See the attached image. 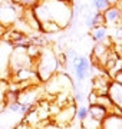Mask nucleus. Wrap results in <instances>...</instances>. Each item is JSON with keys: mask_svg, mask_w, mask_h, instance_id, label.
Masks as SVG:
<instances>
[{"mask_svg": "<svg viewBox=\"0 0 122 129\" xmlns=\"http://www.w3.org/2000/svg\"><path fill=\"white\" fill-rule=\"evenodd\" d=\"M7 86L9 83L6 80L0 79V112L6 108V92H7Z\"/></svg>", "mask_w": 122, "mask_h": 129, "instance_id": "10", "label": "nucleus"}, {"mask_svg": "<svg viewBox=\"0 0 122 129\" xmlns=\"http://www.w3.org/2000/svg\"><path fill=\"white\" fill-rule=\"evenodd\" d=\"M38 2H39V0H19V5H22L23 7H29V9H32Z\"/></svg>", "mask_w": 122, "mask_h": 129, "instance_id": "15", "label": "nucleus"}, {"mask_svg": "<svg viewBox=\"0 0 122 129\" xmlns=\"http://www.w3.org/2000/svg\"><path fill=\"white\" fill-rule=\"evenodd\" d=\"M75 72L76 80L78 82H83L85 79H88L89 76V69H90V62L86 56H78V59L71 64Z\"/></svg>", "mask_w": 122, "mask_h": 129, "instance_id": "4", "label": "nucleus"}, {"mask_svg": "<svg viewBox=\"0 0 122 129\" xmlns=\"http://www.w3.org/2000/svg\"><path fill=\"white\" fill-rule=\"evenodd\" d=\"M118 6H119V9H121V20H122V5L121 3H118Z\"/></svg>", "mask_w": 122, "mask_h": 129, "instance_id": "19", "label": "nucleus"}, {"mask_svg": "<svg viewBox=\"0 0 122 129\" xmlns=\"http://www.w3.org/2000/svg\"><path fill=\"white\" fill-rule=\"evenodd\" d=\"M102 128H118L122 129V115H116L112 112H108V115L105 116L101 122Z\"/></svg>", "mask_w": 122, "mask_h": 129, "instance_id": "8", "label": "nucleus"}, {"mask_svg": "<svg viewBox=\"0 0 122 129\" xmlns=\"http://www.w3.org/2000/svg\"><path fill=\"white\" fill-rule=\"evenodd\" d=\"M20 12H23V6L19 3H14L12 0L0 2V23L5 27L14 24L22 14Z\"/></svg>", "mask_w": 122, "mask_h": 129, "instance_id": "3", "label": "nucleus"}, {"mask_svg": "<svg viewBox=\"0 0 122 129\" xmlns=\"http://www.w3.org/2000/svg\"><path fill=\"white\" fill-rule=\"evenodd\" d=\"M88 115L99 122H102V119L108 115V109L98 102H94V103H89V106H88Z\"/></svg>", "mask_w": 122, "mask_h": 129, "instance_id": "7", "label": "nucleus"}, {"mask_svg": "<svg viewBox=\"0 0 122 129\" xmlns=\"http://www.w3.org/2000/svg\"><path fill=\"white\" fill-rule=\"evenodd\" d=\"M108 86H109L108 76L102 78V75H99L98 78L94 79V82H92V92L96 93V95H106Z\"/></svg>", "mask_w": 122, "mask_h": 129, "instance_id": "9", "label": "nucleus"}, {"mask_svg": "<svg viewBox=\"0 0 122 129\" xmlns=\"http://www.w3.org/2000/svg\"><path fill=\"white\" fill-rule=\"evenodd\" d=\"M99 26H105L103 24V14H102V12H95L94 19H92V29L99 27Z\"/></svg>", "mask_w": 122, "mask_h": 129, "instance_id": "14", "label": "nucleus"}, {"mask_svg": "<svg viewBox=\"0 0 122 129\" xmlns=\"http://www.w3.org/2000/svg\"><path fill=\"white\" fill-rule=\"evenodd\" d=\"M109 3V6H116L118 3H121V0H106Z\"/></svg>", "mask_w": 122, "mask_h": 129, "instance_id": "18", "label": "nucleus"}, {"mask_svg": "<svg viewBox=\"0 0 122 129\" xmlns=\"http://www.w3.org/2000/svg\"><path fill=\"white\" fill-rule=\"evenodd\" d=\"M103 14V24L105 27H118L122 23L121 20V9L119 6H109L108 9L102 12Z\"/></svg>", "mask_w": 122, "mask_h": 129, "instance_id": "5", "label": "nucleus"}, {"mask_svg": "<svg viewBox=\"0 0 122 129\" xmlns=\"http://www.w3.org/2000/svg\"><path fill=\"white\" fill-rule=\"evenodd\" d=\"M106 95H108V98L111 99L113 105L122 109V83L121 82H118V80L109 82Z\"/></svg>", "mask_w": 122, "mask_h": 129, "instance_id": "6", "label": "nucleus"}, {"mask_svg": "<svg viewBox=\"0 0 122 129\" xmlns=\"http://www.w3.org/2000/svg\"><path fill=\"white\" fill-rule=\"evenodd\" d=\"M39 23L53 22L62 29L69 26L72 19V9L68 0H39L32 7Z\"/></svg>", "mask_w": 122, "mask_h": 129, "instance_id": "1", "label": "nucleus"}, {"mask_svg": "<svg viewBox=\"0 0 122 129\" xmlns=\"http://www.w3.org/2000/svg\"><path fill=\"white\" fill-rule=\"evenodd\" d=\"M35 62H36L35 70H36L40 82H47L52 76H55V73L59 69L57 55L52 50L50 47H42L40 53L35 59Z\"/></svg>", "mask_w": 122, "mask_h": 129, "instance_id": "2", "label": "nucleus"}, {"mask_svg": "<svg viewBox=\"0 0 122 129\" xmlns=\"http://www.w3.org/2000/svg\"><path fill=\"white\" fill-rule=\"evenodd\" d=\"M88 116V106H78L75 111V119L79 120V123Z\"/></svg>", "mask_w": 122, "mask_h": 129, "instance_id": "12", "label": "nucleus"}, {"mask_svg": "<svg viewBox=\"0 0 122 129\" xmlns=\"http://www.w3.org/2000/svg\"><path fill=\"white\" fill-rule=\"evenodd\" d=\"M75 99H76V102H79V105H80V103H82V102L85 101L83 93L80 92V90H79V92H76V93H75Z\"/></svg>", "mask_w": 122, "mask_h": 129, "instance_id": "16", "label": "nucleus"}, {"mask_svg": "<svg viewBox=\"0 0 122 129\" xmlns=\"http://www.w3.org/2000/svg\"><path fill=\"white\" fill-rule=\"evenodd\" d=\"M92 39L95 42H102L106 39V27L105 26H99V27H94L92 32Z\"/></svg>", "mask_w": 122, "mask_h": 129, "instance_id": "11", "label": "nucleus"}, {"mask_svg": "<svg viewBox=\"0 0 122 129\" xmlns=\"http://www.w3.org/2000/svg\"><path fill=\"white\" fill-rule=\"evenodd\" d=\"M92 5L96 12H105L109 7V3L106 0H92Z\"/></svg>", "mask_w": 122, "mask_h": 129, "instance_id": "13", "label": "nucleus"}, {"mask_svg": "<svg viewBox=\"0 0 122 129\" xmlns=\"http://www.w3.org/2000/svg\"><path fill=\"white\" fill-rule=\"evenodd\" d=\"M7 32V27H5L3 24L0 23V36H5V33Z\"/></svg>", "mask_w": 122, "mask_h": 129, "instance_id": "17", "label": "nucleus"}]
</instances>
